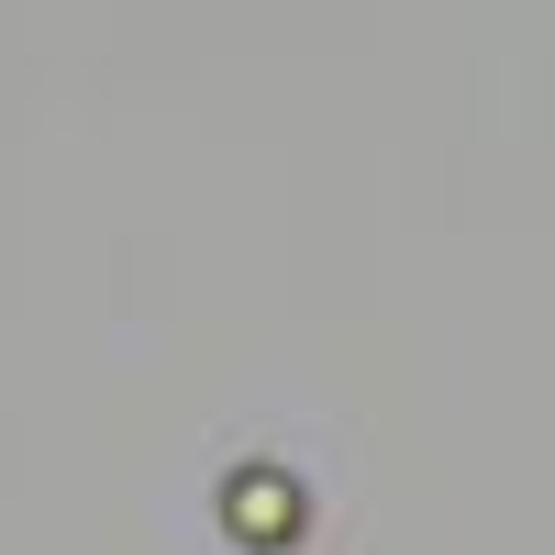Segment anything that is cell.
<instances>
[{"instance_id": "obj_1", "label": "cell", "mask_w": 555, "mask_h": 555, "mask_svg": "<svg viewBox=\"0 0 555 555\" xmlns=\"http://www.w3.org/2000/svg\"><path fill=\"white\" fill-rule=\"evenodd\" d=\"M222 522H234L245 544H289L300 533V489L278 467H245V478H222Z\"/></svg>"}]
</instances>
